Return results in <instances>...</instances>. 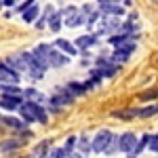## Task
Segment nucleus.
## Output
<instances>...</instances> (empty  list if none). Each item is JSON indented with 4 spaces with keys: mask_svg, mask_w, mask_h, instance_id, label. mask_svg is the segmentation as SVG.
Here are the masks:
<instances>
[{
    "mask_svg": "<svg viewBox=\"0 0 158 158\" xmlns=\"http://www.w3.org/2000/svg\"><path fill=\"white\" fill-rule=\"evenodd\" d=\"M32 53L36 55L38 59L44 61L47 68H63V65L70 61V59H68V55H63L61 51H57L55 47H51V44H38Z\"/></svg>",
    "mask_w": 158,
    "mask_h": 158,
    "instance_id": "nucleus-1",
    "label": "nucleus"
},
{
    "mask_svg": "<svg viewBox=\"0 0 158 158\" xmlns=\"http://www.w3.org/2000/svg\"><path fill=\"white\" fill-rule=\"evenodd\" d=\"M19 59H21V63H23V72L30 74L34 80L44 76V72H47V63H44L42 59H38L34 53H21Z\"/></svg>",
    "mask_w": 158,
    "mask_h": 158,
    "instance_id": "nucleus-2",
    "label": "nucleus"
},
{
    "mask_svg": "<svg viewBox=\"0 0 158 158\" xmlns=\"http://www.w3.org/2000/svg\"><path fill=\"white\" fill-rule=\"evenodd\" d=\"M17 110L21 112V120H25V122H40V124L47 122V112L40 108V103L21 101V106H19Z\"/></svg>",
    "mask_w": 158,
    "mask_h": 158,
    "instance_id": "nucleus-3",
    "label": "nucleus"
},
{
    "mask_svg": "<svg viewBox=\"0 0 158 158\" xmlns=\"http://www.w3.org/2000/svg\"><path fill=\"white\" fill-rule=\"evenodd\" d=\"M112 139H114V133L112 131H99L97 135H95V139H93V143H91V150L93 152H97V154H103L106 150H108V146L112 143Z\"/></svg>",
    "mask_w": 158,
    "mask_h": 158,
    "instance_id": "nucleus-4",
    "label": "nucleus"
},
{
    "mask_svg": "<svg viewBox=\"0 0 158 158\" xmlns=\"http://www.w3.org/2000/svg\"><path fill=\"white\" fill-rule=\"evenodd\" d=\"M118 25H120V19H118V17H114V15H103V17H99L97 34H112V32L118 30ZM97 34H95V36H97Z\"/></svg>",
    "mask_w": 158,
    "mask_h": 158,
    "instance_id": "nucleus-5",
    "label": "nucleus"
},
{
    "mask_svg": "<svg viewBox=\"0 0 158 158\" xmlns=\"http://www.w3.org/2000/svg\"><path fill=\"white\" fill-rule=\"evenodd\" d=\"M72 101H74L72 95L65 93V89H59V91L51 97V106H53V110H59V108H63V106H70Z\"/></svg>",
    "mask_w": 158,
    "mask_h": 158,
    "instance_id": "nucleus-6",
    "label": "nucleus"
},
{
    "mask_svg": "<svg viewBox=\"0 0 158 158\" xmlns=\"http://www.w3.org/2000/svg\"><path fill=\"white\" fill-rule=\"evenodd\" d=\"M135 143H137V137H135L133 133H122L120 137H118V150L124 152V154H131Z\"/></svg>",
    "mask_w": 158,
    "mask_h": 158,
    "instance_id": "nucleus-7",
    "label": "nucleus"
},
{
    "mask_svg": "<svg viewBox=\"0 0 158 158\" xmlns=\"http://www.w3.org/2000/svg\"><path fill=\"white\" fill-rule=\"evenodd\" d=\"M0 82L2 85H17L19 82V74L15 70H11L9 65L0 63Z\"/></svg>",
    "mask_w": 158,
    "mask_h": 158,
    "instance_id": "nucleus-8",
    "label": "nucleus"
},
{
    "mask_svg": "<svg viewBox=\"0 0 158 158\" xmlns=\"http://www.w3.org/2000/svg\"><path fill=\"white\" fill-rule=\"evenodd\" d=\"M99 13L103 15H114V17H120L124 9H122L118 2H106V4H99Z\"/></svg>",
    "mask_w": 158,
    "mask_h": 158,
    "instance_id": "nucleus-9",
    "label": "nucleus"
},
{
    "mask_svg": "<svg viewBox=\"0 0 158 158\" xmlns=\"http://www.w3.org/2000/svg\"><path fill=\"white\" fill-rule=\"evenodd\" d=\"M19 106H21V97H17V95H2L0 97V108L17 110Z\"/></svg>",
    "mask_w": 158,
    "mask_h": 158,
    "instance_id": "nucleus-10",
    "label": "nucleus"
},
{
    "mask_svg": "<svg viewBox=\"0 0 158 158\" xmlns=\"http://www.w3.org/2000/svg\"><path fill=\"white\" fill-rule=\"evenodd\" d=\"M55 49H59L63 55H76V53H78L76 44L68 42V40H63V38H57V40H55Z\"/></svg>",
    "mask_w": 158,
    "mask_h": 158,
    "instance_id": "nucleus-11",
    "label": "nucleus"
},
{
    "mask_svg": "<svg viewBox=\"0 0 158 158\" xmlns=\"http://www.w3.org/2000/svg\"><path fill=\"white\" fill-rule=\"evenodd\" d=\"M23 97L27 99V101H32V103H42V101H44V95H42L40 91H36V89H25Z\"/></svg>",
    "mask_w": 158,
    "mask_h": 158,
    "instance_id": "nucleus-12",
    "label": "nucleus"
},
{
    "mask_svg": "<svg viewBox=\"0 0 158 158\" xmlns=\"http://www.w3.org/2000/svg\"><path fill=\"white\" fill-rule=\"evenodd\" d=\"M158 114V103H152L148 108H137V118H152Z\"/></svg>",
    "mask_w": 158,
    "mask_h": 158,
    "instance_id": "nucleus-13",
    "label": "nucleus"
},
{
    "mask_svg": "<svg viewBox=\"0 0 158 158\" xmlns=\"http://www.w3.org/2000/svg\"><path fill=\"white\" fill-rule=\"evenodd\" d=\"M95 42H97V36H95V34L80 36V38H76V49H86V47H93Z\"/></svg>",
    "mask_w": 158,
    "mask_h": 158,
    "instance_id": "nucleus-14",
    "label": "nucleus"
},
{
    "mask_svg": "<svg viewBox=\"0 0 158 158\" xmlns=\"http://www.w3.org/2000/svg\"><path fill=\"white\" fill-rule=\"evenodd\" d=\"M0 93L2 95H17V97H23V91L17 85H2L0 82Z\"/></svg>",
    "mask_w": 158,
    "mask_h": 158,
    "instance_id": "nucleus-15",
    "label": "nucleus"
},
{
    "mask_svg": "<svg viewBox=\"0 0 158 158\" xmlns=\"http://www.w3.org/2000/svg\"><path fill=\"white\" fill-rule=\"evenodd\" d=\"M23 141H19V139H6V141H0V152L2 154H6V152H13V150H17V148L21 146Z\"/></svg>",
    "mask_w": 158,
    "mask_h": 158,
    "instance_id": "nucleus-16",
    "label": "nucleus"
},
{
    "mask_svg": "<svg viewBox=\"0 0 158 158\" xmlns=\"http://www.w3.org/2000/svg\"><path fill=\"white\" fill-rule=\"evenodd\" d=\"M148 141H150V135H143V137H141V141H137V143H135V148H133V152L129 154V158L139 156V154H141V152L148 148Z\"/></svg>",
    "mask_w": 158,
    "mask_h": 158,
    "instance_id": "nucleus-17",
    "label": "nucleus"
},
{
    "mask_svg": "<svg viewBox=\"0 0 158 158\" xmlns=\"http://www.w3.org/2000/svg\"><path fill=\"white\" fill-rule=\"evenodd\" d=\"M65 89V93H70L72 97H76V95H82V93H86L85 85H80V82H70L68 86H63Z\"/></svg>",
    "mask_w": 158,
    "mask_h": 158,
    "instance_id": "nucleus-18",
    "label": "nucleus"
},
{
    "mask_svg": "<svg viewBox=\"0 0 158 158\" xmlns=\"http://www.w3.org/2000/svg\"><path fill=\"white\" fill-rule=\"evenodd\" d=\"M61 17H63V13H53L49 17V27L53 32H59L61 30Z\"/></svg>",
    "mask_w": 158,
    "mask_h": 158,
    "instance_id": "nucleus-19",
    "label": "nucleus"
},
{
    "mask_svg": "<svg viewBox=\"0 0 158 158\" xmlns=\"http://www.w3.org/2000/svg\"><path fill=\"white\" fill-rule=\"evenodd\" d=\"M4 127H11V129H23L25 120H21V118H13V116H4Z\"/></svg>",
    "mask_w": 158,
    "mask_h": 158,
    "instance_id": "nucleus-20",
    "label": "nucleus"
},
{
    "mask_svg": "<svg viewBox=\"0 0 158 158\" xmlns=\"http://www.w3.org/2000/svg\"><path fill=\"white\" fill-rule=\"evenodd\" d=\"M116 118H122V120H131V118H137V108L135 110H120V112H114Z\"/></svg>",
    "mask_w": 158,
    "mask_h": 158,
    "instance_id": "nucleus-21",
    "label": "nucleus"
},
{
    "mask_svg": "<svg viewBox=\"0 0 158 158\" xmlns=\"http://www.w3.org/2000/svg\"><path fill=\"white\" fill-rule=\"evenodd\" d=\"M36 17H38V6H36V4H32V6L23 13V21H25V23H32Z\"/></svg>",
    "mask_w": 158,
    "mask_h": 158,
    "instance_id": "nucleus-22",
    "label": "nucleus"
},
{
    "mask_svg": "<svg viewBox=\"0 0 158 158\" xmlns=\"http://www.w3.org/2000/svg\"><path fill=\"white\" fill-rule=\"evenodd\" d=\"M158 97V89H148L146 93H139V101H150Z\"/></svg>",
    "mask_w": 158,
    "mask_h": 158,
    "instance_id": "nucleus-23",
    "label": "nucleus"
},
{
    "mask_svg": "<svg viewBox=\"0 0 158 158\" xmlns=\"http://www.w3.org/2000/svg\"><path fill=\"white\" fill-rule=\"evenodd\" d=\"M47 148H49V141H42V143L34 150V158H44L47 156Z\"/></svg>",
    "mask_w": 158,
    "mask_h": 158,
    "instance_id": "nucleus-24",
    "label": "nucleus"
},
{
    "mask_svg": "<svg viewBox=\"0 0 158 158\" xmlns=\"http://www.w3.org/2000/svg\"><path fill=\"white\" fill-rule=\"evenodd\" d=\"M78 148H80V152H82V154H89V150H91L89 139H86V137H80V139H78Z\"/></svg>",
    "mask_w": 158,
    "mask_h": 158,
    "instance_id": "nucleus-25",
    "label": "nucleus"
},
{
    "mask_svg": "<svg viewBox=\"0 0 158 158\" xmlns=\"http://www.w3.org/2000/svg\"><path fill=\"white\" fill-rule=\"evenodd\" d=\"M148 148L152 152H158V133L156 135H150V141H148Z\"/></svg>",
    "mask_w": 158,
    "mask_h": 158,
    "instance_id": "nucleus-26",
    "label": "nucleus"
},
{
    "mask_svg": "<svg viewBox=\"0 0 158 158\" xmlns=\"http://www.w3.org/2000/svg\"><path fill=\"white\" fill-rule=\"evenodd\" d=\"M51 158H68V154H65L63 148H55V150L51 152Z\"/></svg>",
    "mask_w": 158,
    "mask_h": 158,
    "instance_id": "nucleus-27",
    "label": "nucleus"
},
{
    "mask_svg": "<svg viewBox=\"0 0 158 158\" xmlns=\"http://www.w3.org/2000/svg\"><path fill=\"white\" fill-rule=\"evenodd\" d=\"M32 4H34V0H25L21 6H17V11H19V13H25L27 9H30V6H32Z\"/></svg>",
    "mask_w": 158,
    "mask_h": 158,
    "instance_id": "nucleus-28",
    "label": "nucleus"
},
{
    "mask_svg": "<svg viewBox=\"0 0 158 158\" xmlns=\"http://www.w3.org/2000/svg\"><path fill=\"white\" fill-rule=\"evenodd\" d=\"M13 2L15 0H2V4H6V6H13Z\"/></svg>",
    "mask_w": 158,
    "mask_h": 158,
    "instance_id": "nucleus-29",
    "label": "nucleus"
},
{
    "mask_svg": "<svg viewBox=\"0 0 158 158\" xmlns=\"http://www.w3.org/2000/svg\"><path fill=\"white\" fill-rule=\"evenodd\" d=\"M106 2H118V0H99V4H106Z\"/></svg>",
    "mask_w": 158,
    "mask_h": 158,
    "instance_id": "nucleus-30",
    "label": "nucleus"
},
{
    "mask_svg": "<svg viewBox=\"0 0 158 158\" xmlns=\"http://www.w3.org/2000/svg\"><path fill=\"white\" fill-rule=\"evenodd\" d=\"M0 127H4V116H0Z\"/></svg>",
    "mask_w": 158,
    "mask_h": 158,
    "instance_id": "nucleus-31",
    "label": "nucleus"
}]
</instances>
